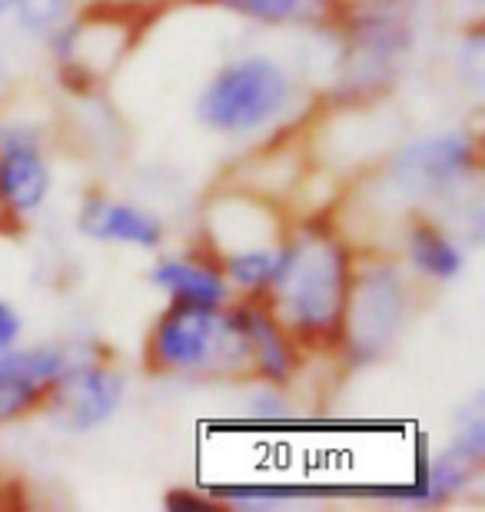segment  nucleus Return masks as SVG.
Wrapping results in <instances>:
<instances>
[{
  "label": "nucleus",
  "instance_id": "24",
  "mask_svg": "<svg viewBox=\"0 0 485 512\" xmlns=\"http://www.w3.org/2000/svg\"><path fill=\"white\" fill-rule=\"evenodd\" d=\"M7 223V213H4V203H0V227Z\"/></svg>",
  "mask_w": 485,
  "mask_h": 512
},
{
  "label": "nucleus",
  "instance_id": "10",
  "mask_svg": "<svg viewBox=\"0 0 485 512\" xmlns=\"http://www.w3.org/2000/svg\"><path fill=\"white\" fill-rule=\"evenodd\" d=\"M54 187L47 150L30 127H0V203L7 220H30L44 210Z\"/></svg>",
  "mask_w": 485,
  "mask_h": 512
},
{
  "label": "nucleus",
  "instance_id": "6",
  "mask_svg": "<svg viewBox=\"0 0 485 512\" xmlns=\"http://www.w3.org/2000/svg\"><path fill=\"white\" fill-rule=\"evenodd\" d=\"M103 7H94L90 14L70 17L54 37L47 40L57 57L60 80L74 87L77 94H90L103 84V77L117 67L123 50L130 40H120L123 30H133L127 24V14L113 7V0H100Z\"/></svg>",
  "mask_w": 485,
  "mask_h": 512
},
{
  "label": "nucleus",
  "instance_id": "11",
  "mask_svg": "<svg viewBox=\"0 0 485 512\" xmlns=\"http://www.w3.org/2000/svg\"><path fill=\"white\" fill-rule=\"evenodd\" d=\"M230 310L246 340V353H250V380L286 389L303 370L299 343L263 300H233Z\"/></svg>",
  "mask_w": 485,
  "mask_h": 512
},
{
  "label": "nucleus",
  "instance_id": "15",
  "mask_svg": "<svg viewBox=\"0 0 485 512\" xmlns=\"http://www.w3.org/2000/svg\"><path fill=\"white\" fill-rule=\"evenodd\" d=\"M409 273L422 283H456L466 273V247L452 230L432 217H412L402 237Z\"/></svg>",
  "mask_w": 485,
  "mask_h": 512
},
{
  "label": "nucleus",
  "instance_id": "23",
  "mask_svg": "<svg viewBox=\"0 0 485 512\" xmlns=\"http://www.w3.org/2000/svg\"><path fill=\"white\" fill-rule=\"evenodd\" d=\"M4 87H7V60L0 54V94H4Z\"/></svg>",
  "mask_w": 485,
  "mask_h": 512
},
{
  "label": "nucleus",
  "instance_id": "20",
  "mask_svg": "<svg viewBox=\"0 0 485 512\" xmlns=\"http://www.w3.org/2000/svg\"><path fill=\"white\" fill-rule=\"evenodd\" d=\"M452 453H459L469 463L482 466L485 463V406H482V393L472 396L466 406L459 409L456 429H452Z\"/></svg>",
  "mask_w": 485,
  "mask_h": 512
},
{
  "label": "nucleus",
  "instance_id": "12",
  "mask_svg": "<svg viewBox=\"0 0 485 512\" xmlns=\"http://www.w3.org/2000/svg\"><path fill=\"white\" fill-rule=\"evenodd\" d=\"M476 463L462 459L452 449H442L432 459H422L412 473L409 483H389V486H366V489H349V496L379 499L389 506H442L459 499L472 486V479L479 476Z\"/></svg>",
  "mask_w": 485,
  "mask_h": 512
},
{
  "label": "nucleus",
  "instance_id": "14",
  "mask_svg": "<svg viewBox=\"0 0 485 512\" xmlns=\"http://www.w3.org/2000/svg\"><path fill=\"white\" fill-rule=\"evenodd\" d=\"M150 283L177 306H226L233 303L230 283L220 270L216 253L200 243L196 250L167 253L153 263Z\"/></svg>",
  "mask_w": 485,
  "mask_h": 512
},
{
  "label": "nucleus",
  "instance_id": "13",
  "mask_svg": "<svg viewBox=\"0 0 485 512\" xmlns=\"http://www.w3.org/2000/svg\"><path fill=\"white\" fill-rule=\"evenodd\" d=\"M77 227L97 243H117L130 250H160L167 243V223L157 210L107 193H90L80 207Z\"/></svg>",
  "mask_w": 485,
  "mask_h": 512
},
{
  "label": "nucleus",
  "instance_id": "17",
  "mask_svg": "<svg viewBox=\"0 0 485 512\" xmlns=\"http://www.w3.org/2000/svg\"><path fill=\"white\" fill-rule=\"evenodd\" d=\"M236 14L263 27H336L339 0H226Z\"/></svg>",
  "mask_w": 485,
  "mask_h": 512
},
{
  "label": "nucleus",
  "instance_id": "9",
  "mask_svg": "<svg viewBox=\"0 0 485 512\" xmlns=\"http://www.w3.org/2000/svg\"><path fill=\"white\" fill-rule=\"evenodd\" d=\"M203 217L206 247L216 256L246 247H276L283 240L286 227H290L273 197L250 187L213 193Z\"/></svg>",
  "mask_w": 485,
  "mask_h": 512
},
{
  "label": "nucleus",
  "instance_id": "21",
  "mask_svg": "<svg viewBox=\"0 0 485 512\" xmlns=\"http://www.w3.org/2000/svg\"><path fill=\"white\" fill-rule=\"evenodd\" d=\"M163 506H167L170 512H216V509H223V503L210 493V489H206V493L173 489V493L163 496Z\"/></svg>",
  "mask_w": 485,
  "mask_h": 512
},
{
  "label": "nucleus",
  "instance_id": "2",
  "mask_svg": "<svg viewBox=\"0 0 485 512\" xmlns=\"http://www.w3.org/2000/svg\"><path fill=\"white\" fill-rule=\"evenodd\" d=\"M143 370L160 380L240 383L250 380V353L226 306L167 303L143 343Z\"/></svg>",
  "mask_w": 485,
  "mask_h": 512
},
{
  "label": "nucleus",
  "instance_id": "3",
  "mask_svg": "<svg viewBox=\"0 0 485 512\" xmlns=\"http://www.w3.org/2000/svg\"><path fill=\"white\" fill-rule=\"evenodd\" d=\"M299 84L273 54H243L223 64L196 97V120L230 140L263 137L296 114Z\"/></svg>",
  "mask_w": 485,
  "mask_h": 512
},
{
  "label": "nucleus",
  "instance_id": "8",
  "mask_svg": "<svg viewBox=\"0 0 485 512\" xmlns=\"http://www.w3.org/2000/svg\"><path fill=\"white\" fill-rule=\"evenodd\" d=\"M123 396H127V380L117 366H110L103 356L84 353L50 393L44 413L54 419L60 433L84 436L107 426L120 413Z\"/></svg>",
  "mask_w": 485,
  "mask_h": 512
},
{
  "label": "nucleus",
  "instance_id": "16",
  "mask_svg": "<svg viewBox=\"0 0 485 512\" xmlns=\"http://www.w3.org/2000/svg\"><path fill=\"white\" fill-rule=\"evenodd\" d=\"M210 493L230 509L270 512L296 503H316V499H329V496H346V489L309 486V483H230V486H213Z\"/></svg>",
  "mask_w": 485,
  "mask_h": 512
},
{
  "label": "nucleus",
  "instance_id": "7",
  "mask_svg": "<svg viewBox=\"0 0 485 512\" xmlns=\"http://www.w3.org/2000/svg\"><path fill=\"white\" fill-rule=\"evenodd\" d=\"M84 353L90 350L67 343H17L0 350V426L44 413L50 393Z\"/></svg>",
  "mask_w": 485,
  "mask_h": 512
},
{
  "label": "nucleus",
  "instance_id": "22",
  "mask_svg": "<svg viewBox=\"0 0 485 512\" xmlns=\"http://www.w3.org/2000/svg\"><path fill=\"white\" fill-rule=\"evenodd\" d=\"M24 340V316L17 313V306L0 296V350L17 346Z\"/></svg>",
  "mask_w": 485,
  "mask_h": 512
},
{
  "label": "nucleus",
  "instance_id": "18",
  "mask_svg": "<svg viewBox=\"0 0 485 512\" xmlns=\"http://www.w3.org/2000/svg\"><path fill=\"white\" fill-rule=\"evenodd\" d=\"M216 260H220V270L230 283L233 300H263L276 276V263H280V243L276 247L230 250L220 253Z\"/></svg>",
  "mask_w": 485,
  "mask_h": 512
},
{
  "label": "nucleus",
  "instance_id": "4",
  "mask_svg": "<svg viewBox=\"0 0 485 512\" xmlns=\"http://www.w3.org/2000/svg\"><path fill=\"white\" fill-rule=\"evenodd\" d=\"M412 316V276L386 256H359L349 286L339 350L353 363H373L399 343Z\"/></svg>",
  "mask_w": 485,
  "mask_h": 512
},
{
  "label": "nucleus",
  "instance_id": "5",
  "mask_svg": "<svg viewBox=\"0 0 485 512\" xmlns=\"http://www.w3.org/2000/svg\"><path fill=\"white\" fill-rule=\"evenodd\" d=\"M479 170V140L466 130H442L409 140L386 167V183L402 203L446 200Z\"/></svg>",
  "mask_w": 485,
  "mask_h": 512
},
{
  "label": "nucleus",
  "instance_id": "19",
  "mask_svg": "<svg viewBox=\"0 0 485 512\" xmlns=\"http://www.w3.org/2000/svg\"><path fill=\"white\" fill-rule=\"evenodd\" d=\"M74 17V0H0V24H14L20 34L50 40Z\"/></svg>",
  "mask_w": 485,
  "mask_h": 512
},
{
  "label": "nucleus",
  "instance_id": "1",
  "mask_svg": "<svg viewBox=\"0 0 485 512\" xmlns=\"http://www.w3.org/2000/svg\"><path fill=\"white\" fill-rule=\"evenodd\" d=\"M353 273L356 247L333 220H296L280 240V263L263 303L303 353H333L339 350Z\"/></svg>",
  "mask_w": 485,
  "mask_h": 512
}]
</instances>
